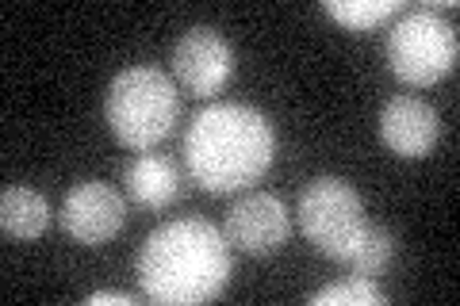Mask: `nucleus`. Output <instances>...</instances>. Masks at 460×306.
Wrapping results in <instances>:
<instances>
[{
	"mask_svg": "<svg viewBox=\"0 0 460 306\" xmlns=\"http://www.w3.org/2000/svg\"><path fill=\"white\" fill-rule=\"evenodd\" d=\"M62 230L77 245H104L123 230L127 223V203L104 180H81L66 192L62 203Z\"/></svg>",
	"mask_w": 460,
	"mask_h": 306,
	"instance_id": "0eeeda50",
	"label": "nucleus"
},
{
	"mask_svg": "<svg viewBox=\"0 0 460 306\" xmlns=\"http://www.w3.org/2000/svg\"><path fill=\"white\" fill-rule=\"evenodd\" d=\"M234 73V50L230 39L215 27H192L184 31L172 50V81L192 96H215Z\"/></svg>",
	"mask_w": 460,
	"mask_h": 306,
	"instance_id": "423d86ee",
	"label": "nucleus"
},
{
	"mask_svg": "<svg viewBox=\"0 0 460 306\" xmlns=\"http://www.w3.org/2000/svg\"><path fill=\"white\" fill-rule=\"evenodd\" d=\"M104 115L111 135L127 150H150V145L169 138V130L181 115L177 81L157 66H127L108 84Z\"/></svg>",
	"mask_w": 460,
	"mask_h": 306,
	"instance_id": "7ed1b4c3",
	"label": "nucleus"
},
{
	"mask_svg": "<svg viewBox=\"0 0 460 306\" xmlns=\"http://www.w3.org/2000/svg\"><path fill=\"white\" fill-rule=\"evenodd\" d=\"M311 306H387V295L372 284V275H349L311 295Z\"/></svg>",
	"mask_w": 460,
	"mask_h": 306,
	"instance_id": "ddd939ff",
	"label": "nucleus"
},
{
	"mask_svg": "<svg viewBox=\"0 0 460 306\" xmlns=\"http://www.w3.org/2000/svg\"><path fill=\"white\" fill-rule=\"evenodd\" d=\"M288 230H292V214H288L284 203L269 192H250L230 207L223 234L242 253L272 257L288 241Z\"/></svg>",
	"mask_w": 460,
	"mask_h": 306,
	"instance_id": "6e6552de",
	"label": "nucleus"
},
{
	"mask_svg": "<svg viewBox=\"0 0 460 306\" xmlns=\"http://www.w3.org/2000/svg\"><path fill=\"white\" fill-rule=\"evenodd\" d=\"M123 180H127L131 199L142 203V207H154V211L169 207V203L181 196V172L162 153H138L135 162L127 165Z\"/></svg>",
	"mask_w": 460,
	"mask_h": 306,
	"instance_id": "9d476101",
	"label": "nucleus"
},
{
	"mask_svg": "<svg viewBox=\"0 0 460 306\" xmlns=\"http://www.w3.org/2000/svg\"><path fill=\"white\" fill-rule=\"evenodd\" d=\"M230 280V241L208 218H172L138 253L142 295L162 306L211 302Z\"/></svg>",
	"mask_w": 460,
	"mask_h": 306,
	"instance_id": "f257e3e1",
	"label": "nucleus"
},
{
	"mask_svg": "<svg viewBox=\"0 0 460 306\" xmlns=\"http://www.w3.org/2000/svg\"><path fill=\"white\" fill-rule=\"evenodd\" d=\"M272 153H277V135L269 115L250 104H211L196 115L184 135L189 172L211 196L257 184L269 172Z\"/></svg>",
	"mask_w": 460,
	"mask_h": 306,
	"instance_id": "f03ea898",
	"label": "nucleus"
},
{
	"mask_svg": "<svg viewBox=\"0 0 460 306\" xmlns=\"http://www.w3.org/2000/svg\"><path fill=\"white\" fill-rule=\"evenodd\" d=\"M323 8L349 31H372L376 23L399 16L402 0H326Z\"/></svg>",
	"mask_w": 460,
	"mask_h": 306,
	"instance_id": "f8f14e48",
	"label": "nucleus"
},
{
	"mask_svg": "<svg viewBox=\"0 0 460 306\" xmlns=\"http://www.w3.org/2000/svg\"><path fill=\"white\" fill-rule=\"evenodd\" d=\"M456 27L445 23L429 8L402 12L392 35H387V66L402 84H414V89H426V84L449 77L456 69Z\"/></svg>",
	"mask_w": 460,
	"mask_h": 306,
	"instance_id": "39448f33",
	"label": "nucleus"
},
{
	"mask_svg": "<svg viewBox=\"0 0 460 306\" xmlns=\"http://www.w3.org/2000/svg\"><path fill=\"white\" fill-rule=\"evenodd\" d=\"M84 302H89V306H104V302H111V306H135V299L123 295V291H93Z\"/></svg>",
	"mask_w": 460,
	"mask_h": 306,
	"instance_id": "2eb2a0df",
	"label": "nucleus"
},
{
	"mask_svg": "<svg viewBox=\"0 0 460 306\" xmlns=\"http://www.w3.org/2000/svg\"><path fill=\"white\" fill-rule=\"evenodd\" d=\"M438 111L419 96H392L380 111V138L395 157L419 162L438 145Z\"/></svg>",
	"mask_w": 460,
	"mask_h": 306,
	"instance_id": "1a4fd4ad",
	"label": "nucleus"
},
{
	"mask_svg": "<svg viewBox=\"0 0 460 306\" xmlns=\"http://www.w3.org/2000/svg\"><path fill=\"white\" fill-rule=\"evenodd\" d=\"M50 218H54L50 203H47V196H39L35 188L12 184V188H4V196H0V230H4L8 238L31 241L39 234H47Z\"/></svg>",
	"mask_w": 460,
	"mask_h": 306,
	"instance_id": "9b49d317",
	"label": "nucleus"
},
{
	"mask_svg": "<svg viewBox=\"0 0 460 306\" xmlns=\"http://www.w3.org/2000/svg\"><path fill=\"white\" fill-rule=\"evenodd\" d=\"M392 257H395V238L387 234L384 226H368L361 249L349 257V268H353V275H376L392 265Z\"/></svg>",
	"mask_w": 460,
	"mask_h": 306,
	"instance_id": "4468645a",
	"label": "nucleus"
},
{
	"mask_svg": "<svg viewBox=\"0 0 460 306\" xmlns=\"http://www.w3.org/2000/svg\"><path fill=\"white\" fill-rule=\"evenodd\" d=\"M299 230L304 238L330 260L349 265V257L361 249V241L368 234V218L365 203L353 192V184H345L341 177H314L304 192H299Z\"/></svg>",
	"mask_w": 460,
	"mask_h": 306,
	"instance_id": "20e7f679",
	"label": "nucleus"
}]
</instances>
